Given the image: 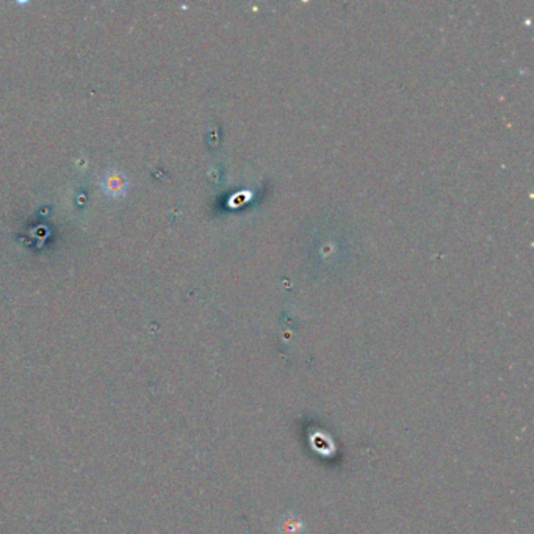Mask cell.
Wrapping results in <instances>:
<instances>
[{
	"instance_id": "1",
	"label": "cell",
	"mask_w": 534,
	"mask_h": 534,
	"mask_svg": "<svg viewBox=\"0 0 534 534\" xmlns=\"http://www.w3.org/2000/svg\"><path fill=\"white\" fill-rule=\"evenodd\" d=\"M102 191L110 197H121L127 193L129 181L127 176L118 168H109L100 177Z\"/></svg>"
}]
</instances>
